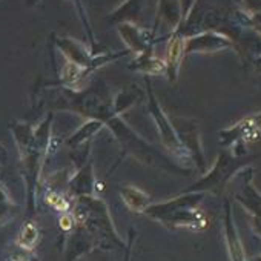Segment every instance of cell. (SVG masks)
<instances>
[{
  "label": "cell",
  "mask_w": 261,
  "mask_h": 261,
  "mask_svg": "<svg viewBox=\"0 0 261 261\" xmlns=\"http://www.w3.org/2000/svg\"><path fill=\"white\" fill-rule=\"evenodd\" d=\"M233 157H230L229 154L223 152L218 155V159L215 160V165L212 166V169L197 183H194L189 189H186L185 192H220L224 185L229 181L230 174L235 172V166H233Z\"/></svg>",
  "instance_id": "cell-5"
},
{
  "label": "cell",
  "mask_w": 261,
  "mask_h": 261,
  "mask_svg": "<svg viewBox=\"0 0 261 261\" xmlns=\"http://www.w3.org/2000/svg\"><path fill=\"white\" fill-rule=\"evenodd\" d=\"M39 241H40V230H39L37 224L34 221H27L22 226L14 244H17L19 247L27 249V250H34Z\"/></svg>",
  "instance_id": "cell-13"
},
{
  "label": "cell",
  "mask_w": 261,
  "mask_h": 261,
  "mask_svg": "<svg viewBox=\"0 0 261 261\" xmlns=\"http://www.w3.org/2000/svg\"><path fill=\"white\" fill-rule=\"evenodd\" d=\"M136 241V230L130 229L129 230V238H127V244L124 247V261H130V253H133V246Z\"/></svg>",
  "instance_id": "cell-15"
},
{
  "label": "cell",
  "mask_w": 261,
  "mask_h": 261,
  "mask_svg": "<svg viewBox=\"0 0 261 261\" xmlns=\"http://www.w3.org/2000/svg\"><path fill=\"white\" fill-rule=\"evenodd\" d=\"M261 129V112L256 115L246 117L235 123L233 126L223 129L220 133V145L221 146H243L244 142L253 140V137L258 134V130Z\"/></svg>",
  "instance_id": "cell-6"
},
{
  "label": "cell",
  "mask_w": 261,
  "mask_h": 261,
  "mask_svg": "<svg viewBox=\"0 0 261 261\" xmlns=\"http://www.w3.org/2000/svg\"><path fill=\"white\" fill-rule=\"evenodd\" d=\"M74 221L85 226L98 241L100 249H112L115 246L124 250L126 244L115 230L112 217L106 201L100 197H80L75 198L72 209L69 211Z\"/></svg>",
  "instance_id": "cell-3"
},
{
  "label": "cell",
  "mask_w": 261,
  "mask_h": 261,
  "mask_svg": "<svg viewBox=\"0 0 261 261\" xmlns=\"http://www.w3.org/2000/svg\"><path fill=\"white\" fill-rule=\"evenodd\" d=\"M79 111L82 115L100 120L105 124V127H109L124 155H133L148 166H159L168 169L169 162L162 154H159L151 143H148L142 136H139L120 115H115L111 108H79Z\"/></svg>",
  "instance_id": "cell-1"
},
{
  "label": "cell",
  "mask_w": 261,
  "mask_h": 261,
  "mask_svg": "<svg viewBox=\"0 0 261 261\" xmlns=\"http://www.w3.org/2000/svg\"><path fill=\"white\" fill-rule=\"evenodd\" d=\"M10 130L14 137L20 159L27 157L34 146V126L27 121H13L10 123Z\"/></svg>",
  "instance_id": "cell-9"
},
{
  "label": "cell",
  "mask_w": 261,
  "mask_h": 261,
  "mask_svg": "<svg viewBox=\"0 0 261 261\" xmlns=\"http://www.w3.org/2000/svg\"><path fill=\"white\" fill-rule=\"evenodd\" d=\"M203 198L204 194L201 192H183L168 201L149 204L143 214L169 229L188 227L201 230L207 226L206 215L198 209Z\"/></svg>",
  "instance_id": "cell-2"
},
{
  "label": "cell",
  "mask_w": 261,
  "mask_h": 261,
  "mask_svg": "<svg viewBox=\"0 0 261 261\" xmlns=\"http://www.w3.org/2000/svg\"><path fill=\"white\" fill-rule=\"evenodd\" d=\"M8 259H10V261H39V258H37V255L34 253V250L22 249V247H19L17 244H14V246L10 249Z\"/></svg>",
  "instance_id": "cell-14"
},
{
  "label": "cell",
  "mask_w": 261,
  "mask_h": 261,
  "mask_svg": "<svg viewBox=\"0 0 261 261\" xmlns=\"http://www.w3.org/2000/svg\"><path fill=\"white\" fill-rule=\"evenodd\" d=\"M118 194L124 203V206L136 214H143L145 209L151 204V195L134 186H120Z\"/></svg>",
  "instance_id": "cell-10"
},
{
  "label": "cell",
  "mask_w": 261,
  "mask_h": 261,
  "mask_svg": "<svg viewBox=\"0 0 261 261\" xmlns=\"http://www.w3.org/2000/svg\"><path fill=\"white\" fill-rule=\"evenodd\" d=\"M103 127H105V124H103L100 120L88 118L86 123H83L72 136L68 137V140H66L65 145H66L68 148H71V149H77V148H80L82 145L89 143V142L100 133V130H101Z\"/></svg>",
  "instance_id": "cell-11"
},
{
  "label": "cell",
  "mask_w": 261,
  "mask_h": 261,
  "mask_svg": "<svg viewBox=\"0 0 261 261\" xmlns=\"http://www.w3.org/2000/svg\"><path fill=\"white\" fill-rule=\"evenodd\" d=\"M20 212V207L11 198L7 186L0 181V227L11 223Z\"/></svg>",
  "instance_id": "cell-12"
},
{
  "label": "cell",
  "mask_w": 261,
  "mask_h": 261,
  "mask_svg": "<svg viewBox=\"0 0 261 261\" xmlns=\"http://www.w3.org/2000/svg\"><path fill=\"white\" fill-rule=\"evenodd\" d=\"M149 112L152 115V120L157 126V130L160 134V140L163 143V146L181 163H188L191 162V155L189 152L186 151V148L183 146L177 130H175V126L172 123V120L163 112L162 106L159 105L157 98L152 95V92L149 91Z\"/></svg>",
  "instance_id": "cell-4"
},
{
  "label": "cell",
  "mask_w": 261,
  "mask_h": 261,
  "mask_svg": "<svg viewBox=\"0 0 261 261\" xmlns=\"http://www.w3.org/2000/svg\"><path fill=\"white\" fill-rule=\"evenodd\" d=\"M223 227H224V240L227 246V253L230 261H246V253L243 249V243L240 240L235 221H233V214L230 204L226 201L224 203V218H223Z\"/></svg>",
  "instance_id": "cell-8"
},
{
  "label": "cell",
  "mask_w": 261,
  "mask_h": 261,
  "mask_svg": "<svg viewBox=\"0 0 261 261\" xmlns=\"http://www.w3.org/2000/svg\"><path fill=\"white\" fill-rule=\"evenodd\" d=\"M7 160H8V151L2 143H0V166H4L7 163Z\"/></svg>",
  "instance_id": "cell-16"
},
{
  "label": "cell",
  "mask_w": 261,
  "mask_h": 261,
  "mask_svg": "<svg viewBox=\"0 0 261 261\" xmlns=\"http://www.w3.org/2000/svg\"><path fill=\"white\" fill-rule=\"evenodd\" d=\"M97 191V178L94 172L92 160H86V163L72 175L68 181V195L71 198L80 197H95Z\"/></svg>",
  "instance_id": "cell-7"
}]
</instances>
